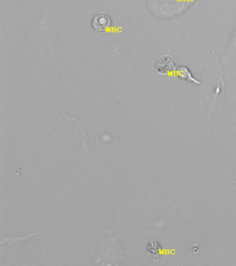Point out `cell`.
<instances>
[{"instance_id": "5", "label": "cell", "mask_w": 236, "mask_h": 266, "mask_svg": "<svg viewBox=\"0 0 236 266\" xmlns=\"http://www.w3.org/2000/svg\"><path fill=\"white\" fill-rule=\"evenodd\" d=\"M162 250L159 242L151 241L147 245V251L154 259H157L160 256V252Z\"/></svg>"}, {"instance_id": "3", "label": "cell", "mask_w": 236, "mask_h": 266, "mask_svg": "<svg viewBox=\"0 0 236 266\" xmlns=\"http://www.w3.org/2000/svg\"><path fill=\"white\" fill-rule=\"evenodd\" d=\"M163 1H166L164 5L169 7L168 11L175 14L186 9L195 0H163Z\"/></svg>"}, {"instance_id": "1", "label": "cell", "mask_w": 236, "mask_h": 266, "mask_svg": "<svg viewBox=\"0 0 236 266\" xmlns=\"http://www.w3.org/2000/svg\"><path fill=\"white\" fill-rule=\"evenodd\" d=\"M157 72L161 75H168L177 72V63L172 56L163 55L158 58L155 65Z\"/></svg>"}, {"instance_id": "4", "label": "cell", "mask_w": 236, "mask_h": 266, "mask_svg": "<svg viewBox=\"0 0 236 266\" xmlns=\"http://www.w3.org/2000/svg\"><path fill=\"white\" fill-rule=\"evenodd\" d=\"M176 73L181 79L188 80V81L193 82V83L196 84L200 83L197 79L195 78L194 76H193L190 70L186 67H182V68H179Z\"/></svg>"}, {"instance_id": "2", "label": "cell", "mask_w": 236, "mask_h": 266, "mask_svg": "<svg viewBox=\"0 0 236 266\" xmlns=\"http://www.w3.org/2000/svg\"><path fill=\"white\" fill-rule=\"evenodd\" d=\"M92 28L96 32L105 33L110 29L112 26L111 18L109 15L104 13H98L94 15L92 21Z\"/></svg>"}]
</instances>
